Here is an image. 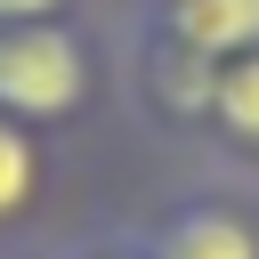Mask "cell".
<instances>
[{"label": "cell", "instance_id": "cell-1", "mask_svg": "<svg viewBox=\"0 0 259 259\" xmlns=\"http://www.w3.org/2000/svg\"><path fill=\"white\" fill-rule=\"evenodd\" d=\"M113 73V49L81 24V16H57V24H0V113L24 121V130H73L97 89Z\"/></svg>", "mask_w": 259, "mask_h": 259}, {"label": "cell", "instance_id": "cell-2", "mask_svg": "<svg viewBox=\"0 0 259 259\" xmlns=\"http://www.w3.org/2000/svg\"><path fill=\"white\" fill-rule=\"evenodd\" d=\"M113 81H121V105L130 121L154 138V146H210V97H219V65L154 40V32H130L113 24Z\"/></svg>", "mask_w": 259, "mask_h": 259}, {"label": "cell", "instance_id": "cell-3", "mask_svg": "<svg viewBox=\"0 0 259 259\" xmlns=\"http://www.w3.org/2000/svg\"><path fill=\"white\" fill-rule=\"evenodd\" d=\"M130 235L146 259H259V186L235 170H202L162 194Z\"/></svg>", "mask_w": 259, "mask_h": 259}, {"label": "cell", "instance_id": "cell-4", "mask_svg": "<svg viewBox=\"0 0 259 259\" xmlns=\"http://www.w3.org/2000/svg\"><path fill=\"white\" fill-rule=\"evenodd\" d=\"M121 24L130 32H154V40L186 49V57H202L219 73L259 49V0H130Z\"/></svg>", "mask_w": 259, "mask_h": 259}, {"label": "cell", "instance_id": "cell-5", "mask_svg": "<svg viewBox=\"0 0 259 259\" xmlns=\"http://www.w3.org/2000/svg\"><path fill=\"white\" fill-rule=\"evenodd\" d=\"M49 186H57L49 138L0 113V243H24L32 235V219L49 210Z\"/></svg>", "mask_w": 259, "mask_h": 259}, {"label": "cell", "instance_id": "cell-6", "mask_svg": "<svg viewBox=\"0 0 259 259\" xmlns=\"http://www.w3.org/2000/svg\"><path fill=\"white\" fill-rule=\"evenodd\" d=\"M219 170H235V178H251L259 186V49L251 57H235L227 73H219V97H210V146H202Z\"/></svg>", "mask_w": 259, "mask_h": 259}, {"label": "cell", "instance_id": "cell-7", "mask_svg": "<svg viewBox=\"0 0 259 259\" xmlns=\"http://www.w3.org/2000/svg\"><path fill=\"white\" fill-rule=\"evenodd\" d=\"M49 259H146V251H138V235H130V227H97V235H73V243H57Z\"/></svg>", "mask_w": 259, "mask_h": 259}, {"label": "cell", "instance_id": "cell-8", "mask_svg": "<svg viewBox=\"0 0 259 259\" xmlns=\"http://www.w3.org/2000/svg\"><path fill=\"white\" fill-rule=\"evenodd\" d=\"M57 16H81V0H0V24H57Z\"/></svg>", "mask_w": 259, "mask_h": 259}, {"label": "cell", "instance_id": "cell-9", "mask_svg": "<svg viewBox=\"0 0 259 259\" xmlns=\"http://www.w3.org/2000/svg\"><path fill=\"white\" fill-rule=\"evenodd\" d=\"M0 259H49V251H24V243H0Z\"/></svg>", "mask_w": 259, "mask_h": 259}]
</instances>
